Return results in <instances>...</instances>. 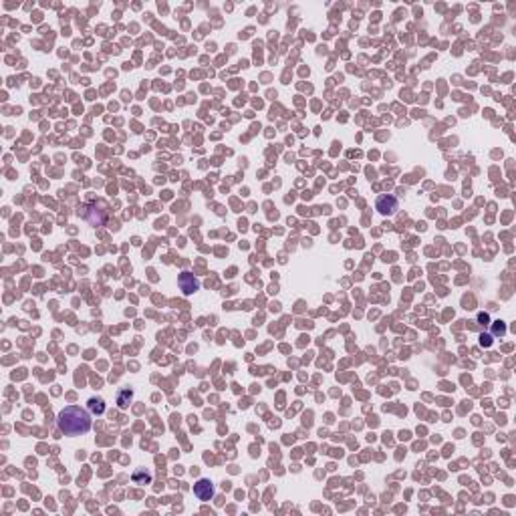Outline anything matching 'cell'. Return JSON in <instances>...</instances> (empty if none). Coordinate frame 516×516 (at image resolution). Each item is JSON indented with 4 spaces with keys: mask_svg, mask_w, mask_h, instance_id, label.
Here are the masks:
<instances>
[{
    "mask_svg": "<svg viewBox=\"0 0 516 516\" xmlns=\"http://www.w3.org/2000/svg\"><path fill=\"white\" fill-rule=\"evenodd\" d=\"M127 398H132V394H129V392H123V394L119 396V406H121V408H125V406H127V404H125V400H127Z\"/></svg>",
    "mask_w": 516,
    "mask_h": 516,
    "instance_id": "8992f818",
    "label": "cell"
},
{
    "mask_svg": "<svg viewBox=\"0 0 516 516\" xmlns=\"http://www.w3.org/2000/svg\"><path fill=\"white\" fill-rule=\"evenodd\" d=\"M89 408H91L93 414H103V412H105V404H103V400H99V398L89 400Z\"/></svg>",
    "mask_w": 516,
    "mask_h": 516,
    "instance_id": "5b68a950",
    "label": "cell"
},
{
    "mask_svg": "<svg viewBox=\"0 0 516 516\" xmlns=\"http://www.w3.org/2000/svg\"><path fill=\"white\" fill-rule=\"evenodd\" d=\"M180 287H182V291L186 293V295H190V293H194V291H198V281L190 275V273H184L182 277H180Z\"/></svg>",
    "mask_w": 516,
    "mask_h": 516,
    "instance_id": "277c9868",
    "label": "cell"
},
{
    "mask_svg": "<svg viewBox=\"0 0 516 516\" xmlns=\"http://www.w3.org/2000/svg\"><path fill=\"white\" fill-rule=\"evenodd\" d=\"M375 208H377L383 216H392V214H396V212H398V200H396L394 196L383 194V196H379V198H377Z\"/></svg>",
    "mask_w": 516,
    "mask_h": 516,
    "instance_id": "7a4b0ae2",
    "label": "cell"
},
{
    "mask_svg": "<svg viewBox=\"0 0 516 516\" xmlns=\"http://www.w3.org/2000/svg\"><path fill=\"white\" fill-rule=\"evenodd\" d=\"M57 426L67 436H81L91 430V416L79 406H69L59 414Z\"/></svg>",
    "mask_w": 516,
    "mask_h": 516,
    "instance_id": "6da1fadb",
    "label": "cell"
},
{
    "mask_svg": "<svg viewBox=\"0 0 516 516\" xmlns=\"http://www.w3.org/2000/svg\"><path fill=\"white\" fill-rule=\"evenodd\" d=\"M194 494L200 498V500H210L214 496V484L210 480H200L196 486H194Z\"/></svg>",
    "mask_w": 516,
    "mask_h": 516,
    "instance_id": "3957f363",
    "label": "cell"
}]
</instances>
